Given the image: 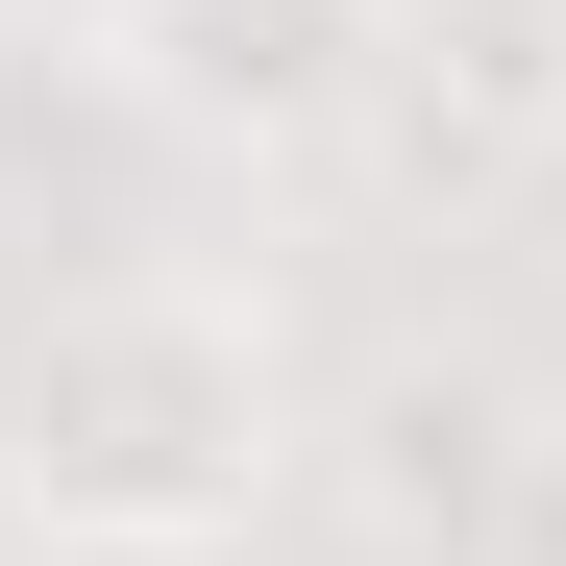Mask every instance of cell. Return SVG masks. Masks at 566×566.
<instances>
[{
	"label": "cell",
	"mask_w": 566,
	"mask_h": 566,
	"mask_svg": "<svg viewBox=\"0 0 566 566\" xmlns=\"http://www.w3.org/2000/svg\"><path fill=\"white\" fill-rule=\"evenodd\" d=\"M296 468H321V395H296L247 271H99V296H50L0 345V517L25 542L222 566Z\"/></svg>",
	"instance_id": "1"
},
{
	"label": "cell",
	"mask_w": 566,
	"mask_h": 566,
	"mask_svg": "<svg viewBox=\"0 0 566 566\" xmlns=\"http://www.w3.org/2000/svg\"><path fill=\"white\" fill-rule=\"evenodd\" d=\"M99 74L172 124V148H247L296 172L395 99V0H99Z\"/></svg>",
	"instance_id": "2"
},
{
	"label": "cell",
	"mask_w": 566,
	"mask_h": 566,
	"mask_svg": "<svg viewBox=\"0 0 566 566\" xmlns=\"http://www.w3.org/2000/svg\"><path fill=\"white\" fill-rule=\"evenodd\" d=\"M517 74H542V124H566V0H542V50H517Z\"/></svg>",
	"instance_id": "4"
},
{
	"label": "cell",
	"mask_w": 566,
	"mask_h": 566,
	"mask_svg": "<svg viewBox=\"0 0 566 566\" xmlns=\"http://www.w3.org/2000/svg\"><path fill=\"white\" fill-rule=\"evenodd\" d=\"M50 566H148V542H50Z\"/></svg>",
	"instance_id": "5"
},
{
	"label": "cell",
	"mask_w": 566,
	"mask_h": 566,
	"mask_svg": "<svg viewBox=\"0 0 566 566\" xmlns=\"http://www.w3.org/2000/svg\"><path fill=\"white\" fill-rule=\"evenodd\" d=\"M321 493L369 517V566H493V542L542 517L517 369H468V345H395V369H345V419H321Z\"/></svg>",
	"instance_id": "3"
}]
</instances>
